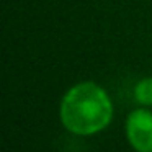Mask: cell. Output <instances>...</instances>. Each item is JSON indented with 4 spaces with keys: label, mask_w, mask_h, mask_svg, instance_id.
<instances>
[{
    "label": "cell",
    "mask_w": 152,
    "mask_h": 152,
    "mask_svg": "<svg viewBox=\"0 0 152 152\" xmlns=\"http://www.w3.org/2000/svg\"><path fill=\"white\" fill-rule=\"evenodd\" d=\"M111 103L106 93L92 82H83L67 92L61 105V118L75 134H93L111 119Z\"/></svg>",
    "instance_id": "cell-1"
},
{
    "label": "cell",
    "mask_w": 152,
    "mask_h": 152,
    "mask_svg": "<svg viewBox=\"0 0 152 152\" xmlns=\"http://www.w3.org/2000/svg\"><path fill=\"white\" fill-rule=\"evenodd\" d=\"M128 139L137 152H152V113L147 110H136L129 115Z\"/></svg>",
    "instance_id": "cell-2"
},
{
    "label": "cell",
    "mask_w": 152,
    "mask_h": 152,
    "mask_svg": "<svg viewBox=\"0 0 152 152\" xmlns=\"http://www.w3.org/2000/svg\"><path fill=\"white\" fill-rule=\"evenodd\" d=\"M136 100L142 105H152V79H145L136 85L134 88Z\"/></svg>",
    "instance_id": "cell-3"
}]
</instances>
